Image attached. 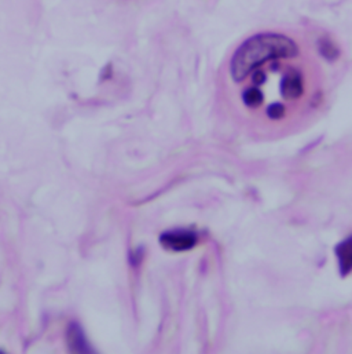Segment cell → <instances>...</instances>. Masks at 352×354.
<instances>
[{
  "label": "cell",
  "instance_id": "6da1fadb",
  "mask_svg": "<svg viewBox=\"0 0 352 354\" xmlns=\"http://www.w3.org/2000/svg\"><path fill=\"white\" fill-rule=\"evenodd\" d=\"M297 54L299 47L291 37L275 32H262L246 39L234 51L230 75L234 82H242L266 62L295 58Z\"/></svg>",
  "mask_w": 352,
  "mask_h": 354
},
{
  "label": "cell",
  "instance_id": "52a82bcc",
  "mask_svg": "<svg viewBox=\"0 0 352 354\" xmlns=\"http://www.w3.org/2000/svg\"><path fill=\"white\" fill-rule=\"evenodd\" d=\"M320 50L324 54V57H326L329 59H333V58L338 57V50H336L335 44L331 40L322 39L321 43H320Z\"/></svg>",
  "mask_w": 352,
  "mask_h": 354
},
{
  "label": "cell",
  "instance_id": "277c9868",
  "mask_svg": "<svg viewBox=\"0 0 352 354\" xmlns=\"http://www.w3.org/2000/svg\"><path fill=\"white\" fill-rule=\"evenodd\" d=\"M68 345H69L70 352H76V353H91L92 352L81 327L76 323L70 324L68 328Z\"/></svg>",
  "mask_w": 352,
  "mask_h": 354
},
{
  "label": "cell",
  "instance_id": "8992f818",
  "mask_svg": "<svg viewBox=\"0 0 352 354\" xmlns=\"http://www.w3.org/2000/svg\"><path fill=\"white\" fill-rule=\"evenodd\" d=\"M242 100H244V102H245L246 106H249V108H256V106L262 105V102H263V94H262V91H260L259 88L252 87V88H248V90L244 91Z\"/></svg>",
  "mask_w": 352,
  "mask_h": 354
},
{
  "label": "cell",
  "instance_id": "3957f363",
  "mask_svg": "<svg viewBox=\"0 0 352 354\" xmlns=\"http://www.w3.org/2000/svg\"><path fill=\"white\" fill-rule=\"evenodd\" d=\"M303 94V77L297 71L286 73L281 80V95L291 101L297 100Z\"/></svg>",
  "mask_w": 352,
  "mask_h": 354
},
{
  "label": "cell",
  "instance_id": "5b68a950",
  "mask_svg": "<svg viewBox=\"0 0 352 354\" xmlns=\"http://www.w3.org/2000/svg\"><path fill=\"white\" fill-rule=\"evenodd\" d=\"M338 261H339V268L340 273L343 276H347L352 272V236L342 241L336 248H335Z\"/></svg>",
  "mask_w": 352,
  "mask_h": 354
},
{
  "label": "cell",
  "instance_id": "7a4b0ae2",
  "mask_svg": "<svg viewBox=\"0 0 352 354\" xmlns=\"http://www.w3.org/2000/svg\"><path fill=\"white\" fill-rule=\"evenodd\" d=\"M160 243L170 251L183 252L191 250L197 244V234L190 230H173L160 236Z\"/></svg>",
  "mask_w": 352,
  "mask_h": 354
},
{
  "label": "cell",
  "instance_id": "ba28073f",
  "mask_svg": "<svg viewBox=\"0 0 352 354\" xmlns=\"http://www.w3.org/2000/svg\"><path fill=\"white\" fill-rule=\"evenodd\" d=\"M285 113V109L281 104H273L270 108H268V116L273 119V120H278L284 116Z\"/></svg>",
  "mask_w": 352,
  "mask_h": 354
}]
</instances>
